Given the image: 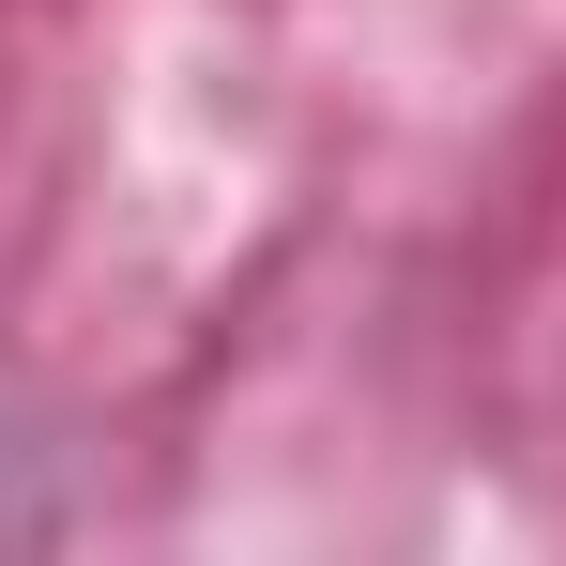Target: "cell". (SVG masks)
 Here are the masks:
<instances>
[{
  "mask_svg": "<svg viewBox=\"0 0 566 566\" xmlns=\"http://www.w3.org/2000/svg\"><path fill=\"white\" fill-rule=\"evenodd\" d=\"M31 521H46V505H31V490H15V444H0V552H15V536H31Z\"/></svg>",
  "mask_w": 566,
  "mask_h": 566,
  "instance_id": "6da1fadb",
  "label": "cell"
}]
</instances>
